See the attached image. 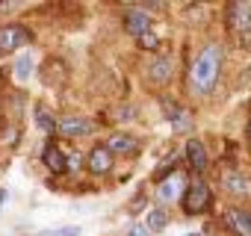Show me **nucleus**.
I'll return each instance as SVG.
<instances>
[{"mask_svg": "<svg viewBox=\"0 0 251 236\" xmlns=\"http://www.w3.org/2000/svg\"><path fill=\"white\" fill-rule=\"evenodd\" d=\"M109 154H133L136 151V139L127 136V133H109L106 145H103Z\"/></svg>", "mask_w": 251, "mask_h": 236, "instance_id": "ddd939ff", "label": "nucleus"}, {"mask_svg": "<svg viewBox=\"0 0 251 236\" xmlns=\"http://www.w3.org/2000/svg\"><path fill=\"white\" fill-rule=\"evenodd\" d=\"M12 74H15V80H30L33 77V56L30 53H21L18 59H15V68H12Z\"/></svg>", "mask_w": 251, "mask_h": 236, "instance_id": "dca6fc26", "label": "nucleus"}, {"mask_svg": "<svg viewBox=\"0 0 251 236\" xmlns=\"http://www.w3.org/2000/svg\"><path fill=\"white\" fill-rule=\"evenodd\" d=\"M145 227H148V233H160V230H166V227H169V215H166V210H160V207L148 210Z\"/></svg>", "mask_w": 251, "mask_h": 236, "instance_id": "2eb2a0df", "label": "nucleus"}, {"mask_svg": "<svg viewBox=\"0 0 251 236\" xmlns=\"http://www.w3.org/2000/svg\"><path fill=\"white\" fill-rule=\"evenodd\" d=\"M139 6H145V9H151V12H154V9H163L166 3H139Z\"/></svg>", "mask_w": 251, "mask_h": 236, "instance_id": "412c9836", "label": "nucleus"}, {"mask_svg": "<svg viewBox=\"0 0 251 236\" xmlns=\"http://www.w3.org/2000/svg\"><path fill=\"white\" fill-rule=\"evenodd\" d=\"M86 168H89V174H109L112 171V154L103 148V145H95L92 151H89V157H86Z\"/></svg>", "mask_w": 251, "mask_h": 236, "instance_id": "0eeeda50", "label": "nucleus"}, {"mask_svg": "<svg viewBox=\"0 0 251 236\" xmlns=\"http://www.w3.org/2000/svg\"><path fill=\"white\" fill-rule=\"evenodd\" d=\"M139 47H142V50H157V47H160V36H157L154 30L142 33V36H139Z\"/></svg>", "mask_w": 251, "mask_h": 236, "instance_id": "a211bd4d", "label": "nucleus"}, {"mask_svg": "<svg viewBox=\"0 0 251 236\" xmlns=\"http://www.w3.org/2000/svg\"><path fill=\"white\" fill-rule=\"evenodd\" d=\"M42 163H45V168L53 171V174H65V171H68V157H65L62 148H56V145H48V148H45Z\"/></svg>", "mask_w": 251, "mask_h": 236, "instance_id": "1a4fd4ad", "label": "nucleus"}, {"mask_svg": "<svg viewBox=\"0 0 251 236\" xmlns=\"http://www.w3.org/2000/svg\"><path fill=\"white\" fill-rule=\"evenodd\" d=\"M36 127H39L42 133H53V130H56V118H53L48 109L39 106V109H36Z\"/></svg>", "mask_w": 251, "mask_h": 236, "instance_id": "f3484780", "label": "nucleus"}, {"mask_svg": "<svg viewBox=\"0 0 251 236\" xmlns=\"http://www.w3.org/2000/svg\"><path fill=\"white\" fill-rule=\"evenodd\" d=\"M48 236H80V227H59V230H50Z\"/></svg>", "mask_w": 251, "mask_h": 236, "instance_id": "6ab92c4d", "label": "nucleus"}, {"mask_svg": "<svg viewBox=\"0 0 251 236\" xmlns=\"http://www.w3.org/2000/svg\"><path fill=\"white\" fill-rule=\"evenodd\" d=\"M30 42H33V33L24 24H6V27H0V53H15L18 47H24Z\"/></svg>", "mask_w": 251, "mask_h": 236, "instance_id": "7ed1b4c3", "label": "nucleus"}, {"mask_svg": "<svg viewBox=\"0 0 251 236\" xmlns=\"http://www.w3.org/2000/svg\"><path fill=\"white\" fill-rule=\"evenodd\" d=\"M222 186H225L227 195H236V198H248V195H251V177H245V174L236 171V168L222 171Z\"/></svg>", "mask_w": 251, "mask_h": 236, "instance_id": "39448f33", "label": "nucleus"}, {"mask_svg": "<svg viewBox=\"0 0 251 236\" xmlns=\"http://www.w3.org/2000/svg\"><path fill=\"white\" fill-rule=\"evenodd\" d=\"M148 77H151V83H157V86L169 83V80H172V59H169V56H154L151 65H148Z\"/></svg>", "mask_w": 251, "mask_h": 236, "instance_id": "f8f14e48", "label": "nucleus"}, {"mask_svg": "<svg viewBox=\"0 0 251 236\" xmlns=\"http://www.w3.org/2000/svg\"><path fill=\"white\" fill-rule=\"evenodd\" d=\"M219 68H222V50L216 45L201 47V53L189 65V89L195 94H210L219 80Z\"/></svg>", "mask_w": 251, "mask_h": 236, "instance_id": "f257e3e1", "label": "nucleus"}, {"mask_svg": "<svg viewBox=\"0 0 251 236\" xmlns=\"http://www.w3.org/2000/svg\"><path fill=\"white\" fill-rule=\"evenodd\" d=\"M56 130L65 136V139H77V136H86L92 133V121L83 115H62L56 121Z\"/></svg>", "mask_w": 251, "mask_h": 236, "instance_id": "423d86ee", "label": "nucleus"}, {"mask_svg": "<svg viewBox=\"0 0 251 236\" xmlns=\"http://www.w3.org/2000/svg\"><path fill=\"white\" fill-rule=\"evenodd\" d=\"M183 189H186V186H183V180L172 174L169 180L157 183V201H160V204H172V201H177V198L183 195Z\"/></svg>", "mask_w": 251, "mask_h": 236, "instance_id": "9d476101", "label": "nucleus"}, {"mask_svg": "<svg viewBox=\"0 0 251 236\" xmlns=\"http://www.w3.org/2000/svg\"><path fill=\"white\" fill-rule=\"evenodd\" d=\"M210 201H213V192L204 180H192L180 195V207H183L186 215H201L210 207Z\"/></svg>", "mask_w": 251, "mask_h": 236, "instance_id": "f03ea898", "label": "nucleus"}, {"mask_svg": "<svg viewBox=\"0 0 251 236\" xmlns=\"http://www.w3.org/2000/svg\"><path fill=\"white\" fill-rule=\"evenodd\" d=\"M192 236H198V233H192Z\"/></svg>", "mask_w": 251, "mask_h": 236, "instance_id": "5701e85b", "label": "nucleus"}, {"mask_svg": "<svg viewBox=\"0 0 251 236\" xmlns=\"http://www.w3.org/2000/svg\"><path fill=\"white\" fill-rule=\"evenodd\" d=\"M210 236H230V233H210Z\"/></svg>", "mask_w": 251, "mask_h": 236, "instance_id": "4be33fe9", "label": "nucleus"}, {"mask_svg": "<svg viewBox=\"0 0 251 236\" xmlns=\"http://www.w3.org/2000/svg\"><path fill=\"white\" fill-rule=\"evenodd\" d=\"M225 224L236 233V236H251V212L248 210H239V207H227L225 210Z\"/></svg>", "mask_w": 251, "mask_h": 236, "instance_id": "6e6552de", "label": "nucleus"}, {"mask_svg": "<svg viewBox=\"0 0 251 236\" xmlns=\"http://www.w3.org/2000/svg\"><path fill=\"white\" fill-rule=\"evenodd\" d=\"M124 30H127L130 36H142V33H148L151 30V18L142 12V9H130L127 15H124Z\"/></svg>", "mask_w": 251, "mask_h": 236, "instance_id": "9b49d317", "label": "nucleus"}, {"mask_svg": "<svg viewBox=\"0 0 251 236\" xmlns=\"http://www.w3.org/2000/svg\"><path fill=\"white\" fill-rule=\"evenodd\" d=\"M225 18H227V30L233 36H242L245 30H251V3L245 0H233L225 9Z\"/></svg>", "mask_w": 251, "mask_h": 236, "instance_id": "20e7f679", "label": "nucleus"}, {"mask_svg": "<svg viewBox=\"0 0 251 236\" xmlns=\"http://www.w3.org/2000/svg\"><path fill=\"white\" fill-rule=\"evenodd\" d=\"M186 160H189L192 171H204L207 168V148L198 139H189L186 142Z\"/></svg>", "mask_w": 251, "mask_h": 236, "instance_id": "4468645a", "label": "nucleus"}, {"mask_svg": "<svg viewBox=\"0 0 251 236\" xmlns=\"http://www.w3.org/2000/svg\"><path fill=\"white\" fill-rule=\"evenodd\" d=\"M127 236H148V227L145 224H130L127 227Z\"/></svg>", "mask_w": 251, "mask_h": 236, "instance_id": "aec40b11", "label": "nucleus"}]
</instances>
